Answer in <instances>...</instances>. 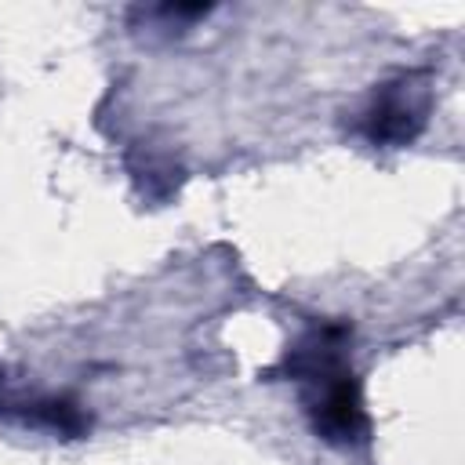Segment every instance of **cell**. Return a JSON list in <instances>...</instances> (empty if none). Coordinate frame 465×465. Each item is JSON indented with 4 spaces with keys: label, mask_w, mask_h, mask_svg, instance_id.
Masks as SVG:
<instances>
[{
    "label": "cell",
    "mask_w": 465,
    "mask_h": 465,
    "mask_svg": "<svg viewBox=\"0 0 465 465\" xmlns=\"http://www.w3.org/2000/svg\"><path fill=\"white\" fill-rule=\"evenodd\" d=\"M305 414L312 432L331 447H356L367 436V407L360 381L349 367L331 371L309 385H302Z\"/></svg>",
    "instance_id": "cell-1"
},
{
    "label": "cell",
    "mask_w": 465,
    "mask_h": 465,
    "mask_svg": "<svg viewBox=\"0 0 465 465\" xmlns=\"http://www.w3.org/2000/svg\"><path fill=\"white\" fill-rule=\"evenodd\" d=\"M349 338H352L349 323H316L283 352L276 374L294 378L298 385H309V381H316L331 371H341V367H349L345 363Z\"/></svg>",
    "instance_id": "cell-3"
},
{
    "label": "cell",
    "mask_w": 465,
    "mask_h": 465,
    "mask_svg": "<svg viewBox=\"0 0 465 465\" xmlns=\"http://www.w3.org/2000/svg\"><path fill=\"white\" fill-rule=\"evenodd\" d=\"M429 120V87L418 76L389 80L374 91L356 127L374 145H411Z\"/></svg>",
    "instance_id": "cell-2"
},
{
    "label": "cell",
    "mask_w": 465,
    "mask_h": 465,
    "mask_svg": "<svg viewBox=\"0 0 465 465\" xmlns=\"http://www.w3.org/2000/svg\"><path fill=\"white\" fill-rule=\"evenodd\" d=\"M22 418L25 421H33V425H44V429H51V432H58V436H84L87 432V425H91V418L84 414V407L80 403H73L69 396H54V400H36V403H29L25 411H22Z\"/></svg>",
    "instance_id": "cell-4"
}]
</instances>
